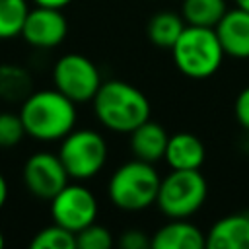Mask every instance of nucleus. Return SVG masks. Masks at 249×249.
I'll list each match as a JSON object with an SVG mask.
<instances>
[{"label":"nucleus","mask_w":249,"mask_h":249,"mask_svg":"<svg viewBox=\"0 0 249 249\" xmlns=\"http://www.w3.org/2000/svg\"><path fill=\"white\" fill-rule=\"evenodd\" d=\"M19 117L27 136L41 142L62 140L70 130H74L76 103L56 88L39 89L31 91L21 101Z\"/></svg>","instance_id":"f257e3e1"},{"label":"nucleus","mask_w":249,"mask_h":249,"mask_svg":"<svg viewBox=\"0 0 249 249\" xmlns=\"http://www.w3.org/2000/svg\"><path fill=\"white\" fill-rule=\"evenodd\" d=\"M91 101L97 121L113 132H130L150 119V101L144 91L123 80L101 82Z\"/></svg>","instance_id":"f03ea898"},{"label":"nucleus","mask_w":249,"mask_h":249,"mask_svg":"<svg viewBox=\"0 0 249 249\" xmlns=\"http://www.w3.org/2000/svg\"><path fill=\"white\" fill-rule=\"evenodd\" d=\"M173 62L181 74L193 80L210 78L222 66L226 56L214 27L185 25L183 33L171 47Z\"/></svg>","instance_id":"7ed1b4c3"},{"label":"nucleus","mask_w":249,"mask_h":249,"mask_svg":"<svg viewBox=\"0 0 249 249\" xmlns=\"http://www.w3.org/2000/svg\"><path fill=\"white\" fill-rule=\"evenodd\" d=\"M160 183L161 177L154 169V163L134 158L113 171L107 185V195L117 208L138 212L156 202Z\"/></svg>","instance_id":"20e7f679"},{"label":"nucleus","mask_w":249,"mask_h":249,"mask_svg":"<svg viewBox=\"0 0 249 249\" xmlns=\"http://www.w3.org/2000/svg\"><path fill=\"white\" fill-rule=\"evenodd\" d=\"M208 183L198 169H171L160 183L156 204L167 218H189L206 200Z\"/></svg>","instance_id":"39448f33"},{"label":"nucleus","mask_w":249,"mask_h":249,"mask_svg":"<svg viewBox=\"0 0 249 249\" xmlns=\"http://www.w3.org/2000/svg\"><path fill=\"white\" fill-rule=\"evenodd\" d=\"M107 142L105 138L91 130V128H80L70 130L58 148V158L68 171L70 179H91L97 175L105 161H107Z\"/></svg>","instance_id":"423d86ee"},{"label":"nucleus","mask_w":249,"mask_h":249,"mask_svg":"<svg viewBox=\"0 0 249 249\" xmlns=\"http://www.w3.org/2000/svg\"><path fill=\"white\" fill-rule=\"evenodd\" d=\"M53 82L58 91L70 97L74 103L91 101L101 86V74L97 66L84 54L68 53L54 62Z\"/></svg>","instance_id":"0eeeda50"},{"label":"nucleus","mask_w":249,"mask_h":249,"mask_svg":"<svg viewBox=\"0 0 249 249\" xmlns=\"http://www.w3.org/2000/svg\"><path fill=\"white\" fill-rule=\"evenodd\" d=\"M51 216L54 224L76 233L95 222L97 198L88 187L68 183L51 198Z\"/></svg>","instance_id":"6e6552de"},{"label":"nucleus","mask_w":249,"mask_h":249,"mask_svg":"<svg viewBox=\"0 0 249 249\" xmlns=\"http://www.w3.org/2000/svg\"><path fill=\"white\" fill-rule=\"evenodd\" d=\"M23 183L31 195L51 200L58 191L68 185V171L64 169L58 154L35 152L23 163Z\"/></svg>","instance_id":"1a4fd4ad"},{"label":"nucleus","mask_w":249,"mask_h":249,"mask_svg":"<svg viewBox=\"0 0 249 249\" xmlns=\"http://www.w3.org/2000/svg\"><path fill=\"white\" fill-rule=\"evenodd\" d=\"M68 33V21L58 8L35 6L27 12L21 37L37 49H53L64 41Z\"/></svg>","instance_id":"9d476101"},{"label":"nucleus","mask_w":249,"mask_h":249,"mask_svg":"<svg viewBox=\"0 0 249 249\" xmlns=\"http://www.w3.org/2000/svg\"><path fill=\"white\" fill-rule=\"evenodd\" d=\"M228 56L249 58V12L243 8L228 10L214 27Z\"/></svg>","instance_id":"9b49d317"},{"label":"nucleus","mask_w":249,"mask_h":249,"mask_svg":"<svg viewBox=\"0 0 249 249\" xmlns=\"http://www.w3.org/2000/svg\"><path fill=\"white\" fill-rule=\"evenodd\" d=\"M154 249H200L206 247V235L191 224L187 218H169L154 235H152Z\"/></svg>","instance_id":"f8f14e48"},{"label":"nucleus","mask_w":249,"mask_h":249,"mask_svg":"<svg viewBox=\"0 0 249 249\" xmlns=\"http://www.w3.org/2000/svg\"><path fill=\"white\" fill-rule=\"evenodd\" d=\"M208 249H249V214H230L212 224L206 233Z\"/></svg>","instance_id":"ddd939ff"},{"label":"nucleus","mask_w":249,"mask_h":249,"mask_svg":"<svg viewBox=\"0 0 249 249\" xmlns=\"http://www.w3.org/2000/svg\"><path fill=\"white\" fill-rule=\"evenodd\" d=\"M128 134H130V150L136 160H142L148 163H156L163 160L169 134L160 123L148 119Z\"/></svg>","instance_id":"4468645a"},{"label":"nucleus","mask_w":249,"mask_h":249,"mask_svg":"<svg viewBox=\"0 0 249 249\" xmlns=\"http://www.w3.org/2000/svg\"><path fill=\"white\" fill-rule=\"evenodd\" d=\"M206 158V148L202 140L191 132L171 134L165 148V163L171 169H200Z\"/></svg>","instance_id":"2eb2a0df"},{"label":"nucleus","mask_w":249,"mask_h":249,"mask_svg":"<svg viewBox=\"0 0 249 249\" xmlns=\"http://www.w3.org/2000/svg\"><path fill=\"white\" fill-rule=\"evenodd\" d=\"M185 19L181 14L169 12V10H161L158 14H154L148 21V39L152 45L160 47V49H169L175 45V41L179 39V35L185 29Z\"/></svg>","instance_id":"dca6fc26"},{"label":"nucleus","mask_w":249,"mask_h":249,"mask_svg":"<svg viewBox=\"0 0 249 249\" xmlns=\"http://www.w3.org/2000/svg\"><path fill=\"white\" fill-rule=\"evenodd\" d=\"M33 91V82L23 66L2 62L0 64V99L23 101Z\"/></svg>","instance_id":"f3484780"},{"label":"nucleus","mask_w":249,"mask_h":249,"mask_svg":"<svg viewBox=\"0 0 249 249\" xmlns=\"http://www.w3.org/2000/svg\"><path fill=\"white\" fill-rule=\"evenodd\" d=\"M226 12V0H183L181 4V16L187 25L216 27Z\"/></svg>","instance_id":"a211bd4d"},{"label":"nucleus","mask_w":249,"mask_h":249,"mask_svg":"<svg viewBox=\"0 0 249 249\" xmlns=\"http://www.w3.org/2000/svg\"><path fill=\"white\" fill-rule=\"evenodd\" d=\"M29 6L25 0H0V39L21 35Z\"/></svg>","instance_id":"6ab92c4d"},{"label":"nucleus","mask_w":249,"mask_h":249,"mask_svg":"<svg viewBox=\"0 0 249 249\" xmlns=\"http://www.w3.org/2000/svg\"><path fill=\"white\" fill-rule=\"evenodd\" d=\"M31 249H76V233L53 222L35 233Z\"/></svg>","instance_id":"aec40b11"},{"label":"nucleus","mask_w":249,"mask_h":249,"mask_svg":"<svg viewBox=\"0 0 249 249\" xmlns=\"http://www.w3.org/2000/svg\"><path fill=\"white\" fill-rule=\"evenodd\" d=\"M113 245L111 231L101 224H89L76 231V247L78 249H109Z\"/></svg>","instance_id":"412c9836"},{"label":"nucleus","mask_w":249,"mask_h":249,"mask_svg":"<svg viewBox=\"0 0 249 249\" xmlns=\"http://www.w3.org/2000/svg\"><path fill=\"white\" fill-rule=\"evenodd\" d=\"M25 126L19 113H0V148H14L23 140Z\"/></svg>","instance_id":"4be33fe9"},{"label":"nucleus","mask_w":249,"mask_h":249,"mask_svg":"<svg viewBox=\"0 0 249 249\" xmlns=\"http://www.w3.org/2000/svg\"><path fill=\"white\" fill-rule=\"evenodd\" d=\"M119 247L121 249H146L152 247V237L146 235L142 230H126L119 237Z\"/></svg>","instance_id":"5701e85b"},{"label":"nucleus","mask_w":249,"mask_h":249,"mask_svg":"<svg viewBox=\"0 0 249 249\" xmlns=\"http://www.w3.org/2000/svg\"><path fill=\"white\" fill-rule=\"evenodd\" d=\"M233 113H235V119L237 123L249 130V86L243 88L237 97H235V103H233Z\"/></svg>","instance_id":"b1692460"},{"label":"nucleus","mask_w":249,"mask_h":249,"mask_svg":"<svg viewBox=\"0 0 249 249\" xmlns=\"http://www.w3.org/2000/svg\"><path fill=\"white\" fill-rule=\"evenodd\" d=\"M33 2H35V6H47V8H58V10H62L72 0H33Z\"/></svg>","instance_id":"393cba45"},{"label":"nucleus","mask_w":249,"mask_h":249,"mask_svg":"<svg viewBox=\"0 0 249 249\" xmlns=\"http://www.w3.org/2000/svg\"><path fill=\"white\" fill-rule=\"evenodd\" d=\"M6 198H8V185H6V179H4V175L0 173V208L4 206Z\"/></svg>","instance_id":"a878e982"},{"label":"nucleus","mask_w":249,"mask_h":249,"mask_svg":"<svg viewBox=\"0 0 249 249\" xmlns=\"http://www.w3.org/2000/svg\"><path fill=\"white\" fill-rule=\"evenodd\" d=\"M235 6H237V8H243V10L249 12V0H235Z\"/></svg>","instance_id":"bb28decb"},{"label":"nucleus","mask_w":249,"mask_h":249,"mask_svg":"<svg viewBox=\"0 0 249 249\" xmlns=\"http://www.w3.org/2000/svg\"><path fill=\"white\" fill-rule=\"evenodd\" d=\"M4 245V235H2V231H0V247Z\"/></svg>","instance_id":"cd10ccee"}]
</instances>
